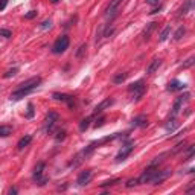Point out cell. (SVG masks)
<instances>
[{
    "mask_svg": "<svg viewBox=\"0 0 195 195\" xmlns=\"http://www.w3.org/2000/svg\"><path fill=\"white\" fill-rule=\"evenodd\" d=\"M69 44H70V38L69 35H61L55 40V43L52 44V49H51V52L54 55H61L64 54L67 49H69Z\"/></svg>",
    "mask_w": 195,
    "mask_h": 195,
    "instance_id": "cell-1",
    "label": "cell"
},
{
    "mask_svg": "<svg viewBox=\"0 0 195 195\" xmlns=\"http://www.w3.org/2000/svg\"><path fill=\"white\" fill-rule=\"evenodd\" d=\"M44 169H46V163L44 162H38L34 168V174H32V178L35 181V184L38 186H44L47 181H49V177H44Z\"/></svg>",
    "mask_w": 195,
    "mask_h": 195,
    "instance_id": "cell-2",
    "label": "cell"
},
{
    "mask_svg": "<svg viewBox=\"0 0 195 195\" xmlns=\"http://www.w3.org/2000/svg\"><path fill=\"white\" fill-rule=\"evenodd\" d=\"M128 91L134 94V96H133V99H134L136 102H137V101H140L142 98H143V94H145V91H146L145 81H143V79H139V81H136V82L130 84V85H128Z\"/></svg>",
    "mask_w": 195,
    "mask_h": 195,
    "instance_id": "cell-3",
    "label": "cell"
},
{
    "mask_svg": "<svg viewBox=\"0 0 195 195\" xmlns=\"http://www.w3.org/2000/svg\"><path fill=\"white\" fill-rule=\"evenodd\" d=\"M58 120H60V114L57 111H49L47 116H46V119H44V127H43L44 133H49V134L54 133Z\"/></svg>",
    "mask_w": 195,
    "mask_h": 195,
    "instance_id": "cell-4",
    "label": "cell"
},
{
    "mask_svg": "<svg viewBox=\"0 0 195 195\" xmlns=\"http://www.w3.org/2000/svg\"><path fill=\"white\" fill-rule=\"evenodd\" d=\"M157 169H159V166H148L140 174V177L137 178V184H148V183H151V180L154 178V175L157 172Z\"/></svg>",
    "mask_w": 195,
    "mask_h": 195,
    "instance_id": "cell-5",
    "label": "cell"
},
{
    "mask_svg": "<svg viewBox=\"0 0 195 195\" xmlns=\"http://www.w3.org/2000/svg\"><path fill=\"white\" fill-rule=\"evenodd\" d=\"M133 150H134V142H127V143H124L122 145V148L119 150V153L116 154V162L117 163H120V162H124V160H127L128 159V156L133 153Z\"/></svg>",
    "mask_w": 195,
    "mask_h": 195,
    "instance_id": "cell-6",
    "label": "cell"
},
{
    "mask_svg": "<svg viewBox=\"0 0 195 195\" xmlns=\"http://www.w3.org/2000/svg\"><path fill=\"white\" fill-rule=\"evenodd\" d=\"M189 98H190V93H184V94H180L177 99L174 101V105H172V117H175V116L180 113V110L183 108V104L189 101Z\"/></svg>",
    "mask_w": 195,
    "mask_h": 195,
    "instance_id": "cell-7",
    "label": "cell"
},
{
    "mask_svg": "<svg viewBox=\"0 0 195 195\" xmlns=\"http://www.w3.org/2000/svg\"><path fill=\"white\" fill-rule=\"evenodd\" d=\"M171 174H172V171H171V169H157V172H156L154 178L151 180V184H154V186L162 184Z\"/></svg>",
    "mask_w": 195,
    "mask_h": 195,
    "instance_id": "cell-8",
    "label": "cell"
},
{
    "mask_svg": "<svg viewBox=\"0 0 195 195\" xmlns=\"http://www.w3.org/2000/svg\"><path fill=\"white\" fill-rule=\"evenodd\" d=\"M91 177H93V171H91V169L81 171L79 175H78V178H76V184H78V186H87V184L90 183Z\"/></svg>",
    "mask_w": 195,
    "mask_h": 195,
    "instance_id": "cell-9",
    "label": "cell"
},
{
    "mask_svg": "<svg viewBox=\"0 0 195 195\" xmlns=\"http://www.w3.org/2000/svg\"><path fill=\"white\" fill-rule=\"evenodd\" d=\"M122 2H124V0H110V3H108V6H107V9H105V15H107L108 18L114 17V14L117 12V9H119V6L122 5Z\"/></svg>",
    "mask_w": 195,
    "mask_h": 195,
    "instance_id": "cell-10",
    "label": "cell"
},
{
    "mask_svg": "<svg viewBox=\"0 0 195 195\" xmlns=\"http://www.w3.org/2000/svg\"><path fill=\"white\" fill-rule=\"evenodd\" d=\"M52 98L55 101H60V102H66L69 104L70 107L75 104V96H72V94H67V93H54Z\"/></svg>",
    "mask_w": 195,
    "mask_h": 195,
    "instance_id": "cell-11",
    "label": "cell"
},
{
    "mask_svg": "<svg viewBox=\"0 0 195 195\" xmlns=\"http://www.w3.org/2000/svg\"><path fill=\"white\" fill-rule=\"evenodd\" d=\"M113 102H114V99L113 98H107V99H104L102 102H99L96 107H94V110H93V116H96V114H101L102 111H105L110 105H113Z\"/></svg>",
    "mask_w": 195,
    "mask_h": 195,
    "instance_id": "cell-12",
    "label": "cell"
},
{
    "mask_svg": "<svg viewBox=\"0 0 195 195\" xmlns=\"http://www.w3.org/2000/svg\"><path fill=\"white\" fill-rule=\"evenodd\" d=\"M131 125L136 127V128H145V127H148V116H146V114H139V116H136V117L131 120Z\"/></svg>",
    "mask_w": 195,
    "mask_h": 195,
    "instance_id": "cell-13",
    "label": "cell"
},
{
    "mask_svg": "<svg viewBox=\"0 0 195 195\" xmlns=\"http://www.w3.org/2000/svg\"><path fill=\"white\" fill-rule=\"evenodd\" d=\"M186 88V84L178 81V79H172V81H169L168 82V87L166 90L168 91H178V90H184Z\"/></svg>",
    "mask_w": 195,
    "mask_h": 195,
    "instance_id": "cell-14",
    "label": "cell"
},
{
    "mask_svg": "<svg viewBox=\"0 0 195 195\" xmlns=\"http://www.w3.org/2000/svg\"><path fill=\"white\" fill-rule=\"evenodd\" d=\"M31 142H32V134H26V136H23V137L17 142V148H18V150H24L26 146H29Z\"/></svg>",
    "mask_w": 195,
    "mask_h": 195,
    "instance_id": "cell-15",
    "label": "cell"
},
{
    "mask_svg": "<svg viewBox=\"0 0 195 195\" xmlns=\"http://www.w3.org/2000/svg\"><path fill=\"white\" fill-rule=\"evenodd\" d=\"M160 66H162V60H159V58L153 60V61L150 63V66L146 67V75H153V73H156V70H157Z\"/></svg>",
    "mask_w": 195,
    "mask_h": 195,
    "instance_id": "cell-16",
    "label": "cell"
},
{
    "mask_svg": "<svg viewBox=\"0 0 195 195\" xmlns=\"http://www.w3.org/2000/svg\"><path fill=\"white\" fill-rule=\"evenodd\" d=\"M156 26H157V23H156V21H151V23L146 24V28H145V29H143V32H142L143 40H148V38L151 37V34H153V31L156 29Z\"/></svg>",
    "mask_w": 195,
    "mask_h": 195,
    "instance_id": "cell-17",
    "label": "cell"
},
{
    "mask_svg": "<svg viewBox=\"0 0 195 195\" xmlns=\"http://www.w3.org/2000/svg\"><path fill=\"white\" fill-rule=\"evenodd\" d=\"M192 6H193V2H192V0H186V2H184V5L180 8V11H178V15L181 17V15H186L190 9H192Z\"/></svg>",
    "mask_w": 195,
    "mask_h": 195,
    "instance_id": "cell-18",
    "label": "cell"
},
{
    "mask_svg": "<svg viewBox=\"0 0 195 195\" xmlns=\"http://www.w3.org/2000/svg\"><path fill=\"white\" fill-rule=\"evenodd\" d=\"M168 156H171V153L169 151H166V153H162V154H159L151 163H150V166H159L162 162H165V157H168Z\"/></svg>",
    "mask_w": 195,
    "mask_h": 195,
    "instance_id": "cell-19",
    "label": "cell"
},
{
    "mask_svg": "<svg viewBox=\"0 0 195 195\" xmlns=\"http://www.w3.org/2000/svg\"><path fill=\"white\" fill-rule=\"evenodd\" d=\"M128 78V73H116V75L113 76V84H122V82H125V79Z\"/></svg>",
    "mask_w": 195,
    "mask_h": 195,
    "instance_id": "cell-20",
    "label": "cell"
},
{
    "mask_svg": "<svg viewBox=\"0 0 195 195\" xmlns=\"http://www.w3.org/2000/svg\"><path fill=\"white\" fill-rule=\"evenodd\" d=\"M14 131V128L11 125H0V137H8L11 136Z\"/></svg>",
    "mask_w": 195,
    "mask_h": 195,
    "instance_id": "cell-21",
    "label": "cell"
},
{
    "mask_svg": "<svg viewBox=\"0 0 195 195\" xmlns=\"http://www.w3.org/2000/svg\"><path fill=\"white\" fill-rule=\"evenodd\" d=\"M169 35H171V26L168 24V26H165V29L160 32V35H159V41H160V43L166 41V40L169 38Z\"/></svg>",
    "mask_w": 195,
    "mask_h": 195,
    "instance_id": "cell-22",
    "label": "cell"
},
{
    "mask_svg": "<svg viewBox=\"0 0 195 195\" xmlns=\"http://www.w3.org/2000/svg\"><path fill=\"white\" fill-rule=\"evenodd\" d=\"M91 120H93V116H87L85 119H82V120H81V124H79V131L84 133V131L90 127V122H91Z\"/></svg>",
    "mask_w": 195,
    "mask_h": 195,
    "instance_id": "cell-23",
    "label": "cell"
},
{
    "mask_svg": "<svg viewBox=\"0 0 195 195\" xmlns=\"http://www.w3.org/2000/svg\"><path fill=\"white\" fill-rule=\"evenodd\" d=\"M177 127H178V122L175 120V117H172V120H169L168 124L165 125V130H166L168 133H169V131L172 133V131H175V128H177Z\"/></svg>",
    "mask_w": 195,
    "mask_h": 195,
    "instance_id": "cell-24",
    "label": "cell"
},
{
    "mask_svg": "<svg viewBox=\"0 0 195 195\" xmlns=\"http://www.w3.org/2000/svg\"><path fill=\"white\" fill-rule=\"evenodd\" d=\"M184 34H186V28H184V26H180V28L174 32V40H175V41H180V40L184 37Z\"/></svg>",
    "mask_w": 195,
    "mask_h": 195,
    "instance_id": "cell-25",
    "label": "cell"
},
{
    "mask_svg": "<svg viewBox=\"0 0 195 195\" xmlns=\"http://www.w3.org/2000/svg\"><path fill=\"white\" fill-rule=\"evenodd\" d=\"M184 145H186V142H184V140H181L180 143H177V145L174 146V148L169 151V153H171V156H172V154H177V153H180L181 150H184Z\"/></svg>",
    "mask_w": 195,
    "mask_h": 195,
    "instance_id": "cell-26",
    "label": "cell"
},
{
    "mask_svg": "<svg viewBox=\"0 0 195 195\" xmlns=\"http://www.w3.org/2000/svg\"><path fill=\"white\" fill-rule=\"evenodd\" d=\"M193 146L195 145H189L187 146V150H186V156H184V162H189V160H192L193 159Z\"/></svg>",
    "mask_w": 195,
    "mask_h": 195,
    "instance_id": "cell-27",
    "label": "cell"
},
{
    "mask_svg": "<svg viewBox=\"0 0 195 195\" xmlns=\"http://www.w3.org/2000/svg\"><path fill=\"white\" fill-rule=\"evenodd\" d=\"M119 183H120L119 178H113V180H107V181L101 183V187H111V186H116V184H119Z\"/></svg>",
    "mask_w": 195,
    "mask_h": 195,
    "instance_id": "cell-28",
    "label": "cell"
},
{
    "mask_svg": "<svg viewBox=\"0 0 195 195\" xmlns=\"http://www.w3.org/2000/svg\"><path fill=\"white\" fill-rule=\"evenodd\" d=\"M52 28V20L51 18H46L41 24H40V29L41 31H47V29H51Z\"/></svg>",
    "mask_w": 195,
    "mask_h": 195,
    "instance_id": "cell-29",
    "label": "cell"
},
{
    "mask_svg": "<svg viewBox=\"0 0 195 195\" xmlns=\"http://www.w3.org/2000/svg\"><path fill=\"white\" fill-rule=\"evenodd\" d=\"M85 49H87V46H85V44H81V46L78 47V51L75 52V57H76V58H81V57L85 54Z\"/></svg>",
    "mask_w": 195,
    "mask_h": 195,
    "instance_id": "cell-30",
    "label": "cell"
},
{
    "mask_svg": "<svg viewBox=\"0 0 195 195\" xmlns=\"http://www.w3.org/2000/svg\"><path fill=\"white\" fill-rule=\"evenodd\" d=\"M193 61H195V58H193V57H189V58L183 63V66H181V67H183V69H189V67H192V66H193Z\"/></svg>",
    "mask_w": 195,
    "mask_h": 195,
    "instance_id": "cell-31",
    "label": "cell"
},
{
    "mask_svg": "<svg viewBox=\"0 0 195 195\" xmlns=\"http://www.w3.org/2000/svg\"><path fill=\"white\" fill-rule=\"evenodd\" d=\"M37 15H38V11L32 9V11H29L28 14H24V20H32V18H35Z\"/></svg>",
    "mask_w": 195,
    "mask_h": 195,
    "instance_id": "cell-32",
    "label": "cell"
},
{
    "mask_svg": "<svg viewBox=\"0 0 195 195\" xmlns=\"http://www.w3.org/2000/svg\"><path fill=\"white\" fill-rule=\"evenodd\" d=\"M17 72H18V67H14V69H11V70H8L5 75H3V78H11V76H14V75H17Z\"/></svg>",
    "mask_w": 195,
    "mask_h": 195,
    "instance_id": "cell-33",
    "label": "cell"
},
{
    "mask_svg": "<svg viewBox=\"0 0 195 195\" xmlns=\"http://www.w3.org/2000/svg\"><path fill=\"white\" fill-rule=\"evenodd\" d=\"M24 117H26V119H32L34 117V105L32 104L28 105V113L24 114Z\"/></svg>",
    "mask_w": 195,
    "mask_h": 195,
    "instance_id": "cell-34",
    "label": "cell"
},
{
    "mask_svg": "<svg viewBox=\"0 0 195 195\" xmlns=\"http://www.w3.org/2000/svg\"><path fill=\"white\" fill-rule=\"evenodd\" d=\"M57 134H58V136H55V140H57V142H61V140L66 139V130H61V131H58Z\"/></svg>",
    "mask_w": 195,
    "mask_h": 195,
    "instance_id": "cell-35",
    "label": "cell"
},
{
    "mask_svg": "<svg viewBox=\"0 0 195 195\" xmlns=\"http://www.w3.org/2000/svg\"><path fill=\"white\" fill-rule=\"evenodd\" d=\"M104 122H105V116H101L99 119H98V120L94 122V128H99V127H102V125H104Z\"/></svg>",
    "mask_w": 195,
    "mask_h": 195,
    "instance_id": "cell-36",
    "label": "cell"
},
{
    "mask_svg": "<svg viewBox=\"0 0 195 195\" xmlns=\"http://www.w3.org/2000/svg\"><path fill=\"white\" fill-rule=\"evenodd\" d=\"M12 35V32L9 29H0V37H5V38H9Z\"/></svg>",
    "mask_w": 195,
    "mask_h": 195,
    "instance_id": "cell-37",
    "label": "cell"
},
{
    "mask_svg": "<svg viewBox=\"0 0 195 195\" xmlns=\"http://www.w3.org/2000/svg\"><path fill=\"white\" fill-rule=\"evenodd\" d=\"M127 187H133V186H137V178H130L127 183H125Z\"/></svg>",
    "mask_w": 195,
    "mask_h": 195,
    "instance_id": "cell-38",
    "label": "cell"
},
{
    "mask_svg": "<svg viewBox=\"0 0 195 195\" xmlns=\"http://www.w3.org/2000/svg\"><path fill=\"white\" fill-rule=\"evenodd\" d=\"M8 6V0H0V11H3Z\"/></svg>",
    "mask_w": 195,
    "mask_h": 195,
    "instance_id": "cell-39",
    "label": "cell"
},
{
    "mask_svg": "<svg viewBox=\"0 0 195 195\" xmlns=\"http://www.w3.org/2000/svg\"><path fill=\"white\" fill-rule=\"evenodd\" d=\"M159 2H160V0H146V3H148V5H151V6H156V5H159Z\"/></svg>",
    "mask_w": 195,
    "mask_h": 195,
    "instance_id": "cell-40",
    "label": "cell"
},
{
    "mask_svg": "<svg viewBox=\"0 0 195 195\" xmlns=\"http://www.w3.org/2000/svg\"><path fill=\"white\" fill-rule=\"evenodd\" d=\"M160 11H162V6H159V8H156V9H153V11H151L150 14H157V12H160Z\"/></svg>",
    "mask_w": 195,
    "mask_h": 195,
    "instance_id": "cell-41",
    "label": "cell"
},
{
    "mask_svg": "<svg viewBox=\"0 0 195 195\" xmlns=\"http://www.w3.org/2000/svg\"><path fill=\"white\" fill-rule=\"evenodd\" d=\"M17 192H18V190H17L15 187H11V189H9V193H11V195H12V193H17Z\"/></svg>",
    "mask_w": 195,
    "mask_h": 195,
    "instance_id": "cell-42",
    "label": "cell"
},
{
    "mask_svg": "<svg viewBox=\"0 0 195 195\" xmlns=\"http://www.w3.org/2000/svg\"><path fill=\"white\" fill-rule=\"evenodd\" d=\"M51 2H52V3H58V2H60V0H51Z\"/></svg>",
    "mask_w": 195,
    "mask_h": 195,
    "instance_id": "cell-43",
    "label": "cell"
}]
</instances>
